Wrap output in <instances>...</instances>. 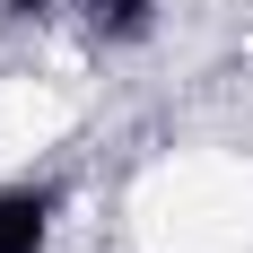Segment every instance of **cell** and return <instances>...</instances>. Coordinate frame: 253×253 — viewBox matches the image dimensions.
Listing matches in <instances>:
<instances>
[{"mask_svg": "<svg viewBox=\"0 0 253 253\" xmlns=\"http://www.w3.org/2000/svg\"><path fill=\"white\" fill-rule=\"evenodd\" d=\"M52 210H61L52 183H0V253H44Z\"/></svg>", "mask_w": 253, "mask_h": 253, "instance_id": "obj_1", "label": "cell"}, {"mask_svg": "<svg viewBox=\"0 0 253 253\" xmlns=\"http://www.w3.org/2000/svg\"><path fill=\"white\" fill-rule=\"evenodd\" d=\"M0 9H9V18H44L52 0H0Z\"/></svg>", "mask_w": 253, "mask_h": 253, "instance_id": "obj_3", "label": "cell"}, {"mask_svg": "<svg viewBox=\"0 0 253 253\" xmlns=\"http://www.w3.org/2000/svg\"><path fill=\"white\" fill-rule=\"evenodd\" d=\"M87 26H96L105 44H140L157 26V0H87Z\"/></svg>", "mask_w": 253, "mask_h": 253, "instance_id": "obj_2", "label": "cell"}]
</instances>
